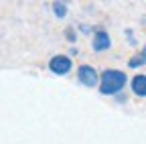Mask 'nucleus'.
<instances>
[{
	"mask_svg": "<svg viewBox=\"0 0 146 144\" xmlns=\"http://www.w3.org/2000/svg\"><path fill=\"white\" fill-rule=\"evenodd\" d=\"M126 85V73L118 69H106L100 79V92L104 96H114Z\"/></svg>",
	"mask_w": 146,
	"mask_h": 144,
	"instance_id": "1",
	"label": "nucleus"
},
{
	"mask_svg": "<svg viewBox=\"0 0 146 144\" xmlns=\"http://www.w3.org/2000/svg\"><path fill=\"white\" fill-rule=\"evenodd\" d=\"M77 77H79V81L85 85V87H96L98 83H100V75H98V71L94 69V67H89V65H81L79 69H77Z\"/></svg>",
	"mask_w": 146,
	"mask_h": 144,
	"instance_id": "2",
	"label": "nucleus"
},
{
	"mask_svg": "<svg viewBox=\"0 0 146 144\" xmlns=\"http://www.w3.org/2000/svg\"><path fill=\"white\" fill-rule=\"evenodd\" d=\"M49 69L53 71L55 75H65L71 71V59L67 55H55L49 61Z\"/></svg>",
	"mask_w": 146,
	"mask_h": 144,
	"instance_id": "3",
	"label": "nucleus"
},
{
	"mask_svg": "<svg viewBox=\"0 0 146 144\" xmlns=\"http://www.w3.org/2000/svg\"><path fill=\"white\" fill-rule=\"evenodd\" d=\"M110 45H112V41H110L108 33H104V31H98V33L94 35V49H96L98 53H102V51L110 49Z\"/></svg>",
	"mask_w": 146,
	"mask_h": 144,
	"instance_id": "4",
	"label": "nucleus"
},
{
	"mask_svg": "<svg viewBox=\"0 0 146 144\" xmlns=\"http://www.w3.org/2000/svg\"><path fill=\"white\" fill-rule=\"evenodd\" d=\"M132 89H134V94L144 98L146 96V75H136L132 79Z\"/></svg>",
	"mask_w": 146,
	"mask_h": 144,
	"instance_id": "5",
	"label": "nucleus"
},
{
	"mask_svg": "<svg viewBox=\"0 0 146 144\" xmlns=\"http://www.w3.org/2000/svg\"><path fill=\"white\" fill-rule=\"evenodd\" d=\"M142 63H146V47L142 49V55H136L130 59V67H140Z\"/></svg>",
	"mask_w": 146,
	"mask_h": 144,
	"instance_id": "6",
	"label": "nucleus"
},
{
	"mask_svg": "<svg viewBox=\"0 0 146 144\" xmlns=\"http://www.w3.org/2000/svg\"><path fill=\"white\" fill-rule=\"evenodd\" d=\"M53 10H55V14H57L59 19H63V16L67 14V6H65L63 2H55V4H53Z\"/></svg>",
	"mask_w": 146,
	"mask_h": 144,
	"instance_id": "7",
	"label": "nucleus"
},
{
	"mask_svg": "<svg viewBox=\"0 0 146 144\" xmlns=\"http://www.w3.org/2000/svg\"><path fill=\"white\" fill-rule=\"evenodd\" d=\"M67 39H69V41L75 39V37H73V31H71V29H67Z\"/></svg>",
	"mask_w": 146,
	"mask_h": 144,
	"instance_id": "8",
	"label": "nucleus"
}]
</instances>
